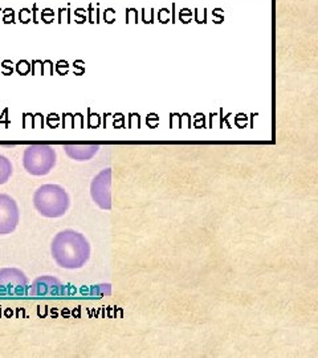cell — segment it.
Masks as SVG:
<instances>
[{
    "label": "cell",
    "mask_w": 318,
    "mask_h": 358,
    "mask_svg": "<svg viewBox=\"0 0 318 358\" xmlns=\"http://www.w3.org/2000/svg\"><path fill=\"white\" fill-rule=\"evenodd\" d=\"M13 162L3 154H0V186L7 183L13 177Z\"/></svg>",
    "instance_id": "cell-9"
},
{
    "label": "cell",
    "mask_w": 318,
    "mask_h": 358,
    "mask_svg": "<svg viewBox=\"0 0 318 358\" xmlns=\"http://www.w3.org/2000/svg\"><path fill=\"white\" fill-rule=\"evenodd\" d=\"M51 254L59 267L82 268L89 262L92 248L89 241L81 232L72 229L56 234L51 243Z\"/></svg>",
    "instance_id": "cell-1"
},
{
    "label": "cell",
    "mask_w": 318,
    "mask_h": 358,
    "mask_svg": "<svg viewBox=\"0 0 318 358\" xmlns=\"http://www.w3.org/2000/svg\"><path fill=\"white\" fill-rule=\"evenodd\" d=\"M28 278L17 268L0 269V296H20L28 287Z\"/></svg>",
    "instance_id": "cell-5"
},
{
    "label": "cell",
    "mask_w": 318,
    "mask_h": 358,
    "mask_svg": "<svg viewBox=\"0 0 318 358\" xmlns=\"http://www.w3.org/2000/svg\"><path fill=\"white\" fill-rule=\"evenodd\" d=\"M62 282L59 279L45 275V276H40L38 279H35L31 287V296H36V297H48V296H57L62 292Z\"/></svg>",
    "instance_id": "cell-7"
},
{
    "label": "cell",
    "mask_w": 318,
    "mask_h": 358,
    "mask_svg": "<svg viewBox=\"0 0 318 358\" xmlns=\"http://www.w3.org/2000/svg\"><path fill=\"white\" fill-rule=\"evenodd\" d=\"M64 152L73 161L85 162V161H90L96 154L100 152V145H97V143H68V145H64Z\"/></svg>",
    "instance_id": "cell-8"
},
{
    "label": "cell",
    "mask_w": 318,
    "mask_h": 358,
    "mask_svg": "<svg viewBox=\"0 0 318 358\" xmlns=\"http://www.w3.org/2000/svg\"><path fill=\"white\" fill-rule=\"evenodd\" d=\"M20 210L17 202L8 194H0V235H10L17 229Z\"/></svg>",
    "instance_id": "cell-6"
},
{
    "label": "cell",
    "mask_w": 318,
    "mask_h": 358,
    "mask_svg": "<svg viewBox=\"0 0 318 358\" xmlns=\"http://www.w3.org/2000/svg\"><path fill=\"white\" fill-rule=\"evenodd\" d=\"M57 162L55 148L47 143H32L23 153V166L27 173L35 177L50 174Z\"/></svg>",
    "instance_id": "cell-3"
},
{
    "label": "cell",
    "mask_w": 318,
    "mask_h": 358,
    "mask_svg": "<svg viewBox=\"0 0 318 358\" xmlns=\"http://www.w3.org/2000/svg\"><path fill=\"white\" fill-rule=\"evenodd\" d=\"M90 196L102 210L112 208V170L103 169L90 183Z\"/></svg>",
    "instance_id": "cell-4"
},
{
    "label": "cell",
    "mask_w": 318,
    "mask_h": 358,
    "mask_svg": "<svg viewBox=\"0 0 318 358\" xmlns=\"http://www.w3.org/2000/svg\"><path fill=\"white\" fill-rule=\"evenodd\" d=\"M34 207L44 217H62L71 207L69 194L60 185H43L34 194Z\"/></svg>",
    "instance_id": "cell-2"
}]
</instances>
